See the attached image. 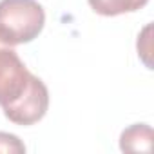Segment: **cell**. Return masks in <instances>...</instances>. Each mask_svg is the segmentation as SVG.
Instances as JSON below:
<instances>
[{"label":"cell","mask_w":154,"mask_h":154,"mask_svg":"<svg viewBox=\"0 0 154 154\" xmlns=\"http://www.w3.org/2000/svg\"><path fill=\"white\" fill-rule=\"evenodd\" d=\"M49 107V91L38 76L31 74L26 91L11 103L4 105L6 118L17 125H33L40 122Z\"/></svg>","instance_id":"2"},{"label":"cell","mask_w":154,"mask_h":154,"mask_svg":"<svg viewBox=\"0 0 154 154\" xmlns=\"http://www.w3.org/2000/svg\"><path fill=\"white\" fill-rule=\"evenodd\" d=\"M0 152H26V145L15 134L0 132Z\"/></svg>","instance_id":"6"},{"label":"cell","mask_w":154,"mask_h":154,"mask_svg":"<svg viewBox=\"0 0 154 154\" xmlns=\"http://www.w3.org/2000/svg\"><path fill=\"white\" fill-rule=\"evenodd\" d=\"M94 13L103 17H116L141 9L149 0H87Z\"/></svg>","instance_id":"5"},{"label":"cell","mask_w":154,"mask_h":154,"mask_svg":"<svg viewBox=\"0 0 154 154\" xmlns=\"http://www.w3.org/2000/svg\"><path fill=\"white\" fill-rule=\"evenodd\" d=\"M31 72L13 45L0 38V105L15 102L27 87Z\"/></svg>","instance_id":"3"},{"label":"cell","mask_w":154,"mask_h":154,"mask_svg":"<svg viewBox=\"0 0 154 154\" xmlns=\"http://www.w3.org/2000/svg\"><path fill=\"white\" fill-rule=\"evenodd\" d=\"M120 149L123 152H150L152 129L147 123H134L120 136Z\"/></svg>","instance_id":"4"},{"label":"cell","mask_w":154,"mask_h":154,"mask_svg":"<svg viewBox=\"0 0 154 154\" xmlns=\"http://www.w3.org/2000/svg\"><path fill=\"white\" fill-rule=\"evenodd\" d=\"M44 24L45 13L36 0H0V38L6 44L33 42Z\"/></svg>","instance_id":"1"}]
</instances>
